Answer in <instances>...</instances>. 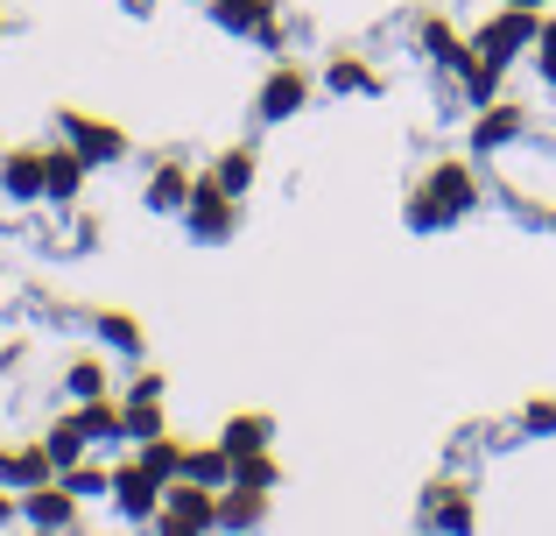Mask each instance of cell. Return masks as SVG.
<instances>
[{
    "label": "cell",
    "mask_w": 556,
    "mask_h": 536,
    "mask_svg": "<svg viewBox=\"0 0 556 536\" xmlns=\"http://www.w3.org/2000/svg\"><path fill=\"white\" fill-rule=\"evenodd\" d=\"M479 205V184H472V170L451 155V163H437L430 177L416 184V198H408V226H444V220H458V212H472Z\"/></svg>",
    "instance_id": "1"
},
{
    "label": "cell",
    "mask_w": 556,
    "mask_h": 536,
    "mask_svg": "<svg viewBox=\"0 0 556 536\" xmlns=\"http://www.w3.org/2000/svg\"><path fill=\"white\" fill-rule=\"evenodd\" d=\"M535 36H543V14H535V8H515V0H507L493 22H479V28H472V50L486 57V64H501V71H507L521 50H535Z\"/></svg>",
    "instance_id": "2"
},
{
    "label": "cell",
    "mask_w": 556,
    "mask_h": 536,
    "mask_svg": "<svg viewBox=\"0 0 556 536\" xmlns=\"http://www.w3.org/2000/svg\"><path fill=\"white\" fill-rule=\"evenodd\" d=\"M155 529L163 536H204L218 529V495L198 481H169L163 487V509H155Z\"/></svg>",
    "instance_id": "3"
},
{
    "label": "cell",
    "mask_w": 556,
    "mask_h": 536,
    "mask_svg": "<svg viewBox=\"0 0 556 536\" xmlns=\"http://www.w3.org/2000/svg\"><path fill=\"white\" fill-rule=\"evenodd\" d=\"M184 226L198 240H226L232 226H240V198H232L218 177H198V184H190V198H184Z\"/></svg>",
    "instance_id": "4"
},
{
    "label": "cell",
    "mask_w": 556,
    "mask_h": 536,
    "mask_svg": "<svg viewBox=\"0 0 556 536\" xmlns=\"http://www.w3.org/2000/svg\"><path fill=\"white\" fill-rule=\"evenodd\" d=\"M22 523H36V529H50V536H71V529H78V495H71L64 481L28 487V495H22Z\"/></svg>",
    "instance_id": "5"
},
{
    "label": "cell",
    "mask_w": 556,
    "mask_h": 536,
    "mask_svg": "<svg viewBox=\"0 0 556 536\" xmlns=\"http://www.w3.org/2000/svg\"><path fill=\"white\" fill-rule=\"evenodd\" d=\"M163 487H169V481H155V473L135 459V466L113 473V509H121L127 523H155V509H163Z\"/></svg>",
    "instance_id": "6"
},
{
    "label": "cell",
    "mask_w": 556,
    "mask_h": 536,
    "mask_svg": "<svg viewBox=\"0 0 556 536\" xmlns=\"http://www.w3.org/2000/svg\"><path fill=\"white\" fill-rule=\"evenodd\" d=\"M64 141L85 155V163H121L127 155V135L113 121H92V113H64Z\"/></svg>",
    "instance_id": "7"
},
{
    "label": "cell",
    "mask_w": 556,
    "mask_h": 536,
    "mask_svg": "<svg viewBox=\"0 0 556 536\" xmlns=\"http://www.w3.org/2000/svg\"><path fill=\"white\" fill-rule=\"evenodd\" d=\"M303 99H311V71L275 64L268 85H261V99H254V113H261V121H289V113H303Z\"/></svg>",
    "instance_id": "8"
},
{
    "label": "cell",
    "mask_w": 556,
    "mask_h": 536,
    "mask_svg": "<svg viewBox=\"0 0 556 536\" xmlns=\"http://www.w3.org/2000/svg\"><path fill=\"white\" fill-rule=\"evenodd\" d=\"M422 529L430 536H465L472 529V501H465L458 481H437L430 495H422Z\"/></svg>",
    "instance_id": "9"
},
{
    "label": "cell",
    "mask_w": 556,
    "mask_h": 536,
    "mask_svg": "<svg viewBox=\"0 0 556 536\" xmlns=\"http://www.w3.org/2000/svg\"><path fill=\"white\" fill-rule=\"evenodd\" d=\"M42 170H50V149H8L0 155V191L14 205H28V198H42Z\"/></svg>",
    "instance_id": "10"
},
{
    "label": "cell",
    "mask_w": 556,
    "mask_h": 536,
    "mask_svg": "<svg viewBox=\"0 0 556 536\" xmlns=\"http://www.w3.org/2000/svg\"><path fill=\"white\" fill-rule=\"evenodd\" d=\"M42 481H56L50 445H14V452H0V487L28 495V487H42Z\"/></svg>",
    "instance_id": "11"
},
{
    "label": "cell",
    "mask_w": 556,
    "mask_h": 536,
    "mask_svg": "<svg viewBox=\"0 0 556 536\" xmlns=\"http://www.w3.org/2000/svg\"><path fill=\"white\" fill-rule=\"evenodd\" d=\"M261 515H268V487H240V481H226V495H218V529L254 536V529H261Z\"/></svg>",
    "instance_id": "12"
},
{
    "label": "cell",
    "mask_w": 556,
    "mask_h": 536,
    "mask_svg": "<svg viewBox=\"0 0 556 536\" xmlns=\"http://www.w3.org/2000/svg\"><path fill=\"white\" fill-rule=\"evenodd\" d=\"M85 170H92V163H85L71 141H64V149H50V170H42V198H50V205H78Z\"/></svg>",
    "instance_id": "13"
},
{
    "label": "cell",
    "mask_w": 556,
    "mask_h": 536,
    "mask_svg": "<svg viewBox=\"0 0 556 536\" xmlns=\"http://www.w3.org/2000/svg\"><path fill=\"white\" fill-rule=\"evenodd\" d=\"M422 50H430V57H437V64H444V71H465V64H472V57H479L472 42H465L458 28L444 22V14H422Z\"/></svg>",
    "instance_id": "14"
},
{
    "label": "cell",
    "mask_w": 556,
    "mask_h": 536,
    "mask_svg": "<svg viewBox=\"0 0 556 536\" xmlns=\"http://www.w3.org/2000/svg\"><path fill=\"white\" fill-rule=\"evenodd\" d=\"M529 127V113L521 107H507V99H493V107H479V127H472V141L479 149H507V141Z\"/></svg>",
    "instance_id": "15"
},
{
    "label": "cell",
    "mask_w": 556,
    "mask_h": 536,
    "mask_svg": "<svg viewBox=\"0 0 556 536\" xmlns=\"http://www.w3.org/2000/svg\"><path fill=\"white\" fill-rule=\"evenodd\" d=\"M190 170L184 163H155L149 170V212H184V198H190Z\"/></svg>",
    "instance_id": "16"
},
{
    "label": "cell",
    "mask_w": 556,
    "mask_h": 536,
    "mask_svg": "<svg viewBox=\"0 0 556 536\" xmlns=\"http://www.w3.org/2000/svg\"><path fill=\"white\" fill-rule=\"evenodd\" d=\"M78 431L85 438H127V402H113V396L78 402Z\"/></svg>",
    "instance_id": "17"
},
{
    "label": "cell",
    "mask_w": 556,
    "mask_h": 536,
    "mask_svg": "<svg viewBox=\"0 0 556 536\" xmlns=\"http://www.w3.org/2000/svg\"><path fill=\"white\" fill-rule=\"evenodd\" d=\"M184 481L226 487V481H232V452H226V445H190V452H184Z\"/></svg>",
    "instance_id": "18"
},
{
    "label": "cell",
    "mask_w": 556,
    "mask_h": 536,
    "mask_svg": "<svg viewBox=\"0 0 556 536\" xmlns=\"http://www.w3.org/2000/svg\"><path fill=\"white\" fill-rule=\"evenodd\" d=\"M268 438H275V424H268V416H261V410H247V416H232V424H226V431H218V445H226V452H232V459H240V452H268Z\"/></svg>",
    "instance_id": "19"
},
{
    "label": "cell",
    "mask_w": 556,
    "mask_h": 536,
    "mask_svg": "<svg viewBox=\"0 0 556 536\" xmlns=\"http://www.w3.org/2000/svg\"><path fill=\"white\" fill-rule=\"evenodd\" d=\"M268 14H275V0H212V22L218 28H240V36H254Z\"/></svg>",
    "instance_id": "20"
},
{
    "label": "cell",
    "mask_w": 556,
    "mask_h": 536,
    "mask_svg": "<svg viewBox=\"0 0 556 536\" xmlns=\"http://www.w3.org/2000/svg\"><path fill=\"white\" fill-rule=\"evenodd\" d=\"M184 452H190V445L163 431V438H149V445H141V466H149L155 481H184Z\"/></svg>",
    "instance_id": "21"
},
{
    "label": "cell",
    "mask_w": 556,
    "mask_h": 536,
    "mask_svg": "<svg viewBox=\"0 0 556 536\" xmlns=\"http://www.w3.org/2000/svg\"><path fill=\"white\" fill-rule=\"evenodd\" d=\"M169 431V416H163V396H127V438H163Z\"/></svg>",
    "instance_id": "22"
},
{
    "label": "cell",
    "mask_w": 556,
    "mask_h": 536,
    "mask_svg": "<svg viewBox=\"0 0 556 536\" xmlns=\"http://www.w3.org/2000/svg\"><path fill=\"white\" fill-rule=\"evenodd\" d=\"M325 78L331 85H339V92H380V78H374V64H367V57H331V64H325Z\"/></svg>",
    "instance_id": "23"
},
{
    "label": "cell",
    "mask_w": 556,
    "mask_h": 536,
    "mask_svg": "<svg viewBox=\"0 0 556 536\" xmlns=\"http://www.w3.org/2000/svg\"><path fill=\"white\" fill-rule=\"evenodd\" d=\"M42 445H50L56 473H71V466L85 459V431H78V416H64V424H50V438H42Z\"/></svg>",
    "instance_id": "24"
},
{
    "label": "cell",
    "mask_w": 556,
    "mask_h": 536,
    "mask_svg": "<svg viewBox=\"0 0 556 536\" xmlns=\"http://www.w3.org/2000/svg\"><path fill=\"white\" fill-rule=\"evenodd\" d=\"M212 177L226 184L232 198H240L247 184H254V149H226V155H218V163H212Z\"/></svg>",
    "instance_id": "25"
},
{
    "label": "cell",
    "mask_w": 556,
    "mask_h": 536,
    "mask_svg": "<svg viewBox=\"0 0 556 536\" xmlns=\"http://www.w3.org/2000/svg\"><path fill=\"white\" fill-rule=\"evenodd\" d=\"M64 388L78 402H92V396H106V360H71V374H64Z\"/></svg>",
    "instance_id": "26"
},
{
    "label": "cell",
    "mask_w": 556,
    "mask_h": 536,
    "mask_svg": "<svg viewBox=\"0 0 556 536\" xmlns=\"http://www.w3.org/2000/svg\"><path fill=\"white\" fill-rule=\"evenodd\" d=\"M56 481H64L71 495H113V473L99 466V459H78V466H71V473H56Z\"/></svg>",
    "instance_id": "27"
},
{
    "label": "cell",
    "mask_w": 556,
    "mask_h": 536,
    "mask_svg": "<svg viewBox=\"0 0 556 536\" xmlns=\"http://www.w3.org/2000/svg\"><path fill=\"white\" fill-rule=\"evenodd\" d=\"M232 481H240V487H275L282 473H275L268 452H240V459H232Z\"/></svg>",
    "instance_id": "28"
},
{
    "label": "cell",
    "mask_w": 556,
    "mask_h": 536,
    "mask_svg": "<svg viewBox=\"0 0 556 536\" xmlns=\"http://www.w3.org/2000/svg\"><path fill=\"white\" fill-rule=\"evenodd\" d=\"M99 332H106L113 346H121V353H141V325L127 311H99Z\"/></svg>",
    "instance_id": "29"
},
{
    "label": "cell",
    "mask_w": 556,
    "mask_h": 536,
    "mask_svg": "<svg viewBox=\"0 0 556 536\" xmlns=\"http://www.w3.org/2000/svg\"><path fill=\"white\" fill-rule=\"evenodd\" d=\"M535 64H543L549 92H556V14H543V36H535Z\"/></svg>",
    "instance_id": "30"
},
{
    "label": "cell",
    "mask_w": 556,
    "mask_h": 536,
    "mask_svg": "<svg viewBox=\"0 0 556 536\" xmlns=\"http://www.w3.org/2000/svg\"><path fill=\"white\" fill-rule=\"evenodd\" d=\"M529 431H556V402H529Z\"/></svg>",
    "instance_id": "31"
},
{
    "label": "cell",
    "mask_w": 556,
    "mask_h": 536,
    "mask_svg": "<svg viewBox=\"0 0 556 536\" xmlns=\"http://www.w3.org/2000/svg\"><path fill=\"white\" fill-rule=\"evenodd\" d=\"M14 515H22V501H14V487H0V529H8Z\"/></svg>",
    "instance_id": "32"
},
{
    "label": "cell",
    "mask_w": 556,
    "mask_h": 536,
    "mask_svg": "<svg viewBox=\"0 0 556 536\" xmlns=\"http://www.w3.org/2000/svg\"><path fill=\"white\" fill-rule=\"evenodd\" d=\"M515 8H535V14H543V0H515Z\"/></svg>",
    "instance_id": "33"
},
{
    "label": "cell",
    "mask_w": 556,
    "mask_h": 536,
    "mask_svg": "<svg viewBox=\"0 0 556 536\" xmlns=\"http://www.w3.org/2000/svg\"><path fill=\"white\" fill-rule=\"evenodd\" d=\"M36 536H50V529H36Z\"/></svg>",
    "instance_id": "34"
},
{
    "label": "cell",
    "mask_w": 556,
    "mask_h": 536,
    "mask_svg": "<svg viewBox=\"0 0 556 536\" xmlns=\"http://www.w3.org/2000/svg\"><path fill=\"white\" fill-rule=\"evenodd\" d=\"M549 220H556V212H549Z\"/></svg>",
    "instance_id": "35"
}]
</instances>
